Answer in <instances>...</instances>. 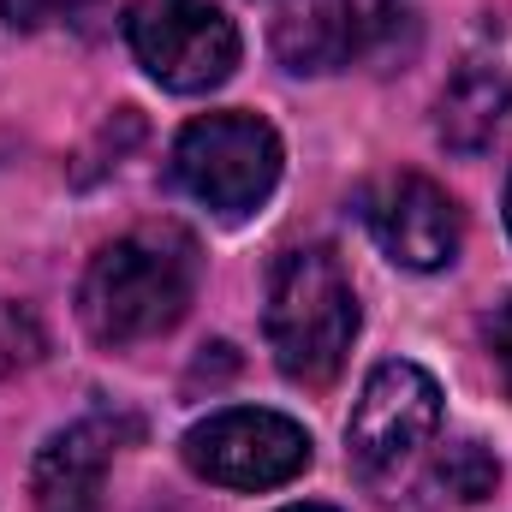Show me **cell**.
I'll use <instances>...</instances> for the list:
<instances>
[{
    "instance_id": "cell-1",
    "label": "cell",
    "mask_w": 512,
    "mask_h": 512,
    "mask_svg": "<svg viewBox=\"0 0 512 512\" xmlns=\"http://www.w3.org/2000/svg\"><path fill=\"white\" fill-rule=\"evenodd\" d=\"M197 268H203L197 245L179 227H137L126 239L102 245L78 286V316L90 340L137 346L167 334L197 298Z\"/></svg>"
},
{
    "instance_id": "cell-2",
    "label": "cell",
    "mask_w": 512,
    "mask_h": 512,
    "mask_svg": "<svg viewBox=\"0 0 512 512\" xmlns=\"http://www.w3.org/2000/svg\"><path fill=\"white\" fill-rule=\"evenodd\" d=\"M268 352L274 364L304 387H328L340 376L352 340H358V292L340 268V256L322 245L286 251L268 274Z\"/></svg>"
},
{
    "instance_id": "cell-3",
    "label": "cell",
    "mask_w": 512,
    "mask_h": 512,
    "mask_svg": "<svg viewBox=\"0 0 512 512\" xmlns=\"http://www.w3.org/2000/svg\"><path fill=\"white\" fill-rule=\"evenodd\" d=\"M173 179L221 221H245L251 209L268 203L280 179V137L256 114L191 120L173 143Z\"/></svg>"
},
{
    "instance_id": "cell-4",
    "label": "cell",
    "mask_w": 512,
    "mask_h": 512,
    "mask_svg": "<svg viewBox=\"0 0 512 512\" xmlns=\"http://www.w3.org/2000/svg\"><path fill=\"white\" fill-rule=\"evenodd\" d=\"M126 42L137 66L179 96H203L239 66V30L209 0H131Z\"/></svg>"
},
{
    "instance_id": "cell-5",
    "label": "cell",
    "mask_w": 512,
    "mask_h": 512,
    "mask_svg": "<svg viewBox=\"0 0 512 512\" xmlns=\"http://www.w3.org/2000/svg\"><path fill=\"white\" fill-rule=\"evenodd\" d=\"M411 24V0H280L274 54L286 72H346L387 54Z\"/></svg>"
},
{
    "instance_id": "cell-6",
    "label": "cell",
    "mask_w": 512,
    "mask_h": 512,
    "mask_svg": "<svg viewBox=\"0 0 512 512\" xmlns=\"http://www.w3.org/2000/svg\"><path fill=\"white\" fill-rule=\"evenodd\" d=\"M441 429V387L429 370L393 358L376 364L370 382L352 405V423H346V447H352V465L364 477H393L417 459V447H429Z\"/></svg>"
},
{
    "instance_id": "cell-7",
    "label": "cell",
    "mask_w": 512,
    "mask_h": 512,
    "mask_svg": "<svg viewBox=\"0 0 512 512\" xmlns=\"http://www.w3.org/2000/svg\"><path fill=\"white\" fill-rule=\"evenodd\" d=\"M185 465L221 489H280L310 465V435L280 411H215L185 435Z\"/></svg>"
},
{
    "instance_id": "cell-8",
    "label": "cell",
    "mask_w": 512,
    "mask_h": 512,
    "mask_svg": "<svg viewBox=\"0 0 512 512\" xmlns=\"http://www.w3.org/2000/svg\"><path fill=\"white\" fill-rule=\"evenodd\" d=\"M364 221H370L376 245L399 268H417V274L453 262L459 233H465L453 197L435 179H423V173H387V179H376L364 191Z\"/></svg>"
},
{
    "instance_id": "cell-9",
    "label": "cell",
    "mask_w": 512,
    "mask_h": 512,
    "mask_svg": "<svg viewBox=\"0 0 512 512\" xmlns=\"http://www.w3.org/2000/svg\"><path fill=\"white\" fill-rule=\"evenodd\" d=\"M120 429L126 423L84 417V423L48 435L36 465H30L36 512H102V483H108V459L120 447Z\"/></svg>"
},
{
    "instance_id": "cell-10",
    "label": "cell",
    "mask_w": 512,
    "mask_h": 512,
    "mask_svg": "<svg viewBox=\"0 0 512 512\" xmlns=\"http://www.w3.org/2000/svg\"><path fill=\"white\" fill-rule=\"evenodd\" d=\"M512 120V72L507 66H465L441 102H435V137L453 155H477L495 143V131Z\"/></svg>"
},
{
    "instance_id": "cell-11",
    "label": "cell",
    "mask_w": 512,
    "mask_h": 512,
    "mask_svg": "<svg viewBox=\"0 0 512 512\" xmlns=\"http://www.w3.org/2000/svg\"><path fill=\"white\" fill-rule=\"evenodd\" d=\"M501 483V459L483 447V441H447L441 459H435V489H447L453 501H489Z\"/></svg>"
},
{
    "instance_id": "cell-12",
    "label": "cell",
    "mask_w": 512,
    "mask_h": 512,
    "mask_svg": "<svg viewBox=\"0 0 512 512\" xmlns=\"http://www.w3.org/2000/svg\"><path fill=\"white\" fill-rule=\"evenodd\" d=\"M90 0H0V18L12 30H48V24H66L78 18Z\"/></svg>"
},
{
    "instance_id": "cell-13",
    "label": "cell",
    "mask_w": 512,
    "mask_h": 512,
    "mask_svg": "<svg viewBox=\"0 0 512 512\" xmlns=\"http://www.w3.org/2000/svg\"><path fill=\"white\" fill-rule=\"evenodd\" d=\"M36 322L24 316V310H0V370H12V364H30L36 358Z\"/></svg>"
},
{
    "instance_id": "cell-14",
    "label": "cell",
    "mask_w": 512,
    "mask_h": 512,
    "mask_svg": "<svg viewBox=\"0 0 512 512\" xmlns=\"http://www.w3.org/2000/svg\"><path fill=\"white\" fill-rule=\"evenodd\" d=\"M489 352H495L501 382H507V393H512V298L495 310V322H489Z\"/></svg>"
},
{
    "instance_id": "cell-15",
    "label": "cell",
    "mask_w": 512,
    "mask_h": 512,
    "mask_svg": "<svg viewBox=\"0 0 512 512\" xmlns=\"http://www.w3.org/2000/svg\"><path fill=\"white\" fill-rule=\"evenodd\" d=\"M507 233H512V179H507Z\"/></svg>"
},
{
    "instance_id": "cell-16",
    "label": "cell",
    "mask_w": 512,
    "mask_h": 512,
    "mask_svg": "<svg viewBox=\"0 0 512 512\" xmlns=\"http://www.w3.org/2000/svg\"><path fill=\"white\" fill-rule=\"evenodd\" d=\"M286 512H334V507H286Z\"/></svg>"
}]
</instances>
